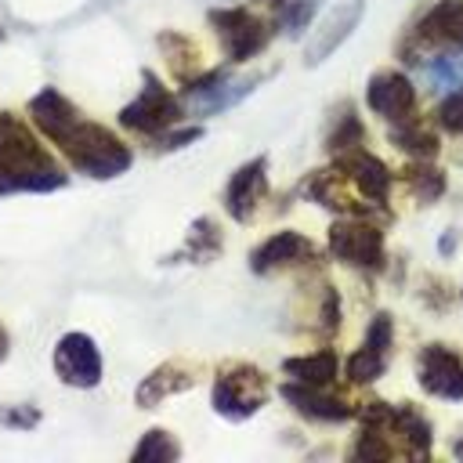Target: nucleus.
<instances>
[{"instance_id":"f03ea898","label":"nucleus","mask_w":463,"mask_h":463,"mask_svg":"<svg viewBox=\"0 0 463 463\" xmlns=\"http://www.w3.org/2000/svg\"><path fill=\"white\" fill-rule=\"evenodd\" d=\"M61 152L72 159L76 170H83L90 177H116L130 166L127 145L116 134H109L105 127L87 123V119H80L76 130L61 141Z\"/></svg>"},{"instance_id":"6ab92c4d","label":"nucleus","mask_w":463,"mask_h":463,"mask_svg":"<svg viewBox=\"0 0 463 463\" xmlns=\"http://www.w3.org/2000/svg\"><path fill=\"white\" fill-rule=\"evenodd\" d=\"M282 369L297 380V383H311V387H326L336 376V354L333 351H318L307 358H286Z\"/></svg>"},{"instance_id":"4468645a","label":"nucleus","mask_w":463,"mask_h":463,"mask_svg":"<svg viewBox=\"0 0 463 463\" xmlns=\"http://www.w3.org/2000/svg\"><path fill=\"white\" fill-rule=\"evenodd\" d=\"M260 192H264V159H253V163L239 166L232 174V181H228V192H224L228 213L235 221H246L250 210H253V203L260 199Z\"/></svg>"},{"instance_id":"9b49d317","label":"nucleus","mask_w":463,"mask_h":463,"mask_svg":"<svg viewBox=\"0 0 463 463\" xmlns=\"http://www.w3.org/2000/svg\"><path fill=\"white\" fill-rule=\"evenodd\" d=\"M253 83L257 80H228L224 72H206L203 80L188 83V101L199 112H217V109L235 105L239 98H246L253 90Z\"/></svg>"},{"instance_id":"423d86ee","label":"nucleus","mask_w":463,"mask_h":463,"mask_svg":"<svg viewBox=\"0 0 463 463\" xmlns=\"http://www.w3.org/2000/svg\"><path fill=\"white\" fill-rule=\"evenodd\" d=\"M54 373L69 387H94L101 380V354L87 333H65L54 347Z\"/></svg>"},{"instance_id":"5701e85b","label":"nucleus","mask_w":463,"mask_h":463,"mask_svg":"<svg viewBox=\"0 0 463 463\" xmlns=\"http://www.w3.org/2000/svg\"><path fill=\"white\" fill-rule=\"evenodd\" d=\"M383 365H387V354L376 351V347H369V344H362V347L347 358V376H351L354 383H369V380H376V376L383 373Z\"/></svg>"},{"instance_id":"c85d7f7f","label":"nucleus","mask_w":463,"mask_h":463,"mask_svg":"<svg viewBox=\"0 0 463 463\" xmlns=\"http://www.w3.org/2000/svg\"><path fill=\"white\" fill-rule=\"evenodd\" d=\"M365 344L387 354V347H391V318H387V315H376V318H373V326H369V336H365Z\"/></svg>"},{"instance_id":"cd10ccee","label":"nucleus","mask_w":463,"mask_h":463,"mask_svg":"<svg viewBox=\"0 0 463 463\" xmlns=\"http://www.w3.org/2000/svg\"><path fill=\"white\" fill-rule=\"evenodd\" d=\"M354 145H362V123L347 112L344 123L336 127V134L329 137V148H333V152H344V148H354Z\"/></svg>"},{"instance_id":"7ed1b4c3","label":"nucleus","mask_w":463,"mask_h":463,"mask_svg":"<svg viewBox=\"0 0 463 463\" xmlns=\"http://www.w3.org/2000/svg\"><path fill=\"white\" fill-rule=\"evenodd\" d=\"M264 405V380L250 365H235L213 383V409L228 420H246Z\"/></svg>"},{"instance_id":"412c9836","label":"nucleus","mask_w":463,"mask_h":463,"mask_svg":"<svg viewBox=\"0 0 463 463\" xmlns=\"http://www.w3.org/2000/svg\"><path fill=\"white\" fill-rule=\"evenodd\" d=\"M174 373H177V369H170V365H166V369H156V373H152V376H148V380L137 387V402H141L145 409H152L159 398H166V394H174V391H184V387L192 383V376L170 380Z\"/></svg>"},{"instance_id":"ddd939ff","label":"nucleus","mask_w":463,"mask_h":463,"mask_svg":"<svg viewBox=\"0 0 463 463\" xmlns=\"http://www.w3.org/2000/svg\"><path fill=\"white\" fill-rule=\"evenodd\" d=\"M420 40L427 43H452V47H463V0H438L420 29H416Z\"/></svg>"},{"instance_id":"1a4fd4ad","label":"nucleus","mask_w":463,"mask_h":463,"mask_svg":"<svg viewBox=\"0 0 463 463\" xmlns=\"http://www.w3.org/2000/svg\"><path fill=\"white\" fill-rule=\"evenodd\" d=\"M365 101L376 116L383 119H405L412 116L416 109V90L412 83L402 76V72H376L369 80V90H365Z\"/></svg>"},{"instance_id":"9d476101","label":"nucleus","mask_w":463,"mask_h":463,"mask_svg":"<svg viewBox=\"0 0 463 463\" xmlns=\"http://www.w3.org/2000/svg\"><path fill=\"white\" fill-rule=\"evenodd\" d=\"M362 0H351V4H344V7H336V11H329V18L318 25V33H315V40L307 43V65H318V61H326L347 36H351V29L358 25V18H362Z\"/></svg>"},{"instance_id":"b1692460","label":"nucleus","mask_w":463,"mask_h":463,"mask_svg":"<svg viewBox=\"0 0 463 463\" xmlns=\"http://www.w3.org/2000/svg\"><path fill=\"white\" fill-rule=\"evenodd\" d=\"M318 4H322V0H282V4H279V25H282V33L300 36V33L311 25Z\"/></svg>"},{"instance_id":"a878e982","label":"nucleus","mask_w":463,"mask_h":463,"mask_svg":"<svg viewBox=\"0 0 463 463\" xmlns=\"http://www.w3.org/2000/svg\"><path fill=\"white\" fill-rule=\"evenodd\" d=\"M409 184H412V192H416L423 203H430V199H438V195L445 192V177H441V170H434V166L412 170V174H409Z\"/></svg>"},{"instance_id":"393cba45","label":"nucleus","mask_w":463,"mask_h":463,"mask_svg":"<svg viewBox=\"0 0 463 463\" xmlns=\"http://www.w3.org/2000/svg\"><path fill=\"white\" fill-rule=\"evenodd\" d=\"M174 456H177V445L170 441V434H166V430H148V434L141 438V445L134 449V459H137V463L174 459Z\"/></svg>"},{"instance_id":"f8f14e48","label":"nucleus","mask_w":463,"mask_h":463,"mask_svg":"<svg viewBox=\"0 0 463 463\" xmlns=\"http://www.w3.org/2000/svg\"><path fill=\"white\" fill-rule=\"evenodd\" d=\"M29 112H33V123H36V127L54 141V145H61V141L76 130V123L83 119V116H80V112H76V109H72L58 90H51V87H47V90H40V94L33 98Z\"/></svg>"},{"instance_id":"20e7f679","label":"nucleus","mask_w":463,"mask_h":463,"mask_svg":"<svg viewBox=\"0 0 463 463\" xmlns=\"http://www.w3.org/2000/svg\"><path fill=\"white\" fill-rule=\"evenodd\" d=\"M177 116H181V109L170 98V90L152 72H145V90L119 112V123L130 130H141V134H159L170 123H177Z\"/></svg>"},{"instance_id":"dca6fc26","label":"nucleus","mask_w":463,"mask_h":463,"mask_svg":"<svg viewBox=\"0 0 463 463\" xmlns=\"http://www.w3.org/2000/svg\"><path fill=\"white\" fill-rule=\"evenodd\" d=\"M282 398L293 402L304 416H315V420H347L351 416L347 402L329 398V394H322V387H311V383H286Z\"/></svg>"},{"instance_id":"2eb2a0df","label":"nucleus","mask_w":463,"mask_h":463,"mask_svg":"<svg viewBox=\"0 0 463 463\" xmlns=\"http://www.w3.org/2000/svg\"><path fill=\"white\" fill-rule=\"evenodd\" d=\"M300 257H311V242L304 235H297V232H279V235H271L268 242H260L253 250L250 264H253V271H271V268L293 264Z\"/></svg>"},{"instance_id":"39448f33","label":"nucleus","mask_w":463,"mask_h":463,"mask_svg":"<svg viewBox=\"0 0 463 463\" xmlns=\"http://www.w3.org/2000/svg\"><path fill=\"white\" fill-rule=\"evenodd\" d=\"M329 250L336 260L351 268H380L383 264V235L362 221H340L329 228Z\"/></svg>"},{"instance_id":"bb28decb","label":"nucleus","mask_w":463,"mask_h":463,"mask_svg":"<svg viewBox=\"0 0 463 463\" xmlns=\"http://www.w3.org/2000/svg\"><path fill=\"white\" fill-rule=\"evenodd\" d=\"M438 119H441V127H445V130L463 134V87H456V90H452V94L441 101Z\"/></svg>"},{"instance_id":"f3484780","label":"nucleus","mask_w":463,"mask_h":463,"mask_svg":"<svg viewBox=\"0 0 463 463\" xmlns=\"http://www.w3.org/2000/svg\"><path fill=\"white\" fill-rule=\"evenodd\" d=\"M347 170H351V177H354V184H358V192H362L365 199H373V203H383V199H387L391 170H387L376 156L354 152V156H347Z\"/></svg>"},{"instance_id":"aec40b11","label":"nucleus","mask_w":463,"mask_h":463,"mask_svg":"<svg viewBox=\"0 0 463 463\" xmlns=\"http://www.w3.org/2000/svg\"><path fill=\"white\" fill-rule=\"evenodd\" d=\"M383 423L391 427V430H398L409 445H412V452L420 456V452H427L430 449V423L416 412V409H409V405H398V409H391L387 405V416H383Z\"/></svg>"},{"instance_id":"4be33fe9","label":"nucleus","mask_w":463,"mask_h":463,"mask_svg":"<svg viewBox=\"0 0 463 463\" xmlns=\"http://www.w3.org/2000/svg\"><path fill=\"white\" fill-rule=\"evenodd\" d=\"M423 69H427V80H430L438 90L463 87V51H456V54H438V58H430Z\"/></svg>"},{"instance_id":"f257e3e1","label":"nucleus","mask_w":463,"mask_h":463,"mask_svg":"<svg viewBox=\"0 0 463 463\" xmlns=\"http://www.w3.org/2000/svg\"><path fill=\"white\" fill-rule=\"evenodd\" d=\"M61 184L58 163L11 112H0V192H47Z\"/></svg>"},{"instance_id":"a211bd4d","label":"nucleus","mask_w":463,"mask_h":463,"mask_svg":"<svg viewBox=\"0 0 463 463\" xmlns=\"http://www.w3.org/2000/svg\"><path fill=\"white\" fill-rule=\"evenodd\" d=\"M391 141H394L402 152L416 156V159H434V156H438V137H434L427 127H420L412 116L394 119V127H391Z\"/></svg>"},{"instance_id":"6e6552de","label":"nucleus","mask_w":463,"mask_h":463,"mask_svg":"<svg viewBox=\"0 0 463 463\" xmlns=\"http://www.w3.org/2000/svg\"><path fill=\"white\" fill-rule=\"evenodd\" d=\"M420 383H423V391H430L438 398L459 402L463 398V362L449 347L430 344L420 354Z\"/></svg>"},{"instance_id":"7c9ffc66","label":"nucleus","mask_w":463,"mask_h":463,"mask_svg":"<svg viewBox=\"0 0 463 463\" xmlns=\"http://www.w3.org/2000/svg\"><path fill=\"white\" fill-rule=\"evenodd\" d=\"M456 452H459V456H463V441H459V445H456Z\"/></svg>"},{"instance_id":"0eeeda50","label":"nucleus","mask_w":463,"mask_h":463,"mask_svg":"<svg viewBox=\"0 0 463 463\" xmlns=\"http://www.w3.org/2000/svg\"><path fill=\"white\" fill-rule=\"evenodd\" d=\"M210 22L217 25L224 51L232 61H246L253 58L264 43H268V29L260 18H253L246 7H228V11H210Z\"/></svg>"},{"instance_id":"c756f323","label":"nucleus","mask_w":463,"mask_h":463,"mask_svg":"<svg viewBox=\"0 0 463 463\" xmlns=\"http://www.w3.org/2000/svg\"><path fill=\"white\" fill-rule=\"evenodd\" d=\"M7 358V333H4V326H0V362Z\"/></svg>"}]
</instances>
